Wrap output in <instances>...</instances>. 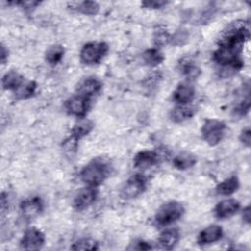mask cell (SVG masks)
Here are the masks:
<instances>
[{"instance_id":"obj_1","label":"cell","mask_w":251,"mask_h":251,"mask_svg":"<svg viewBox=\"0 0 251 251\" xmlns=\"http://www.w3.org/2000/svg\"><path fill=\"white\" fill-rule=\"evenodd\" d=\"M249 38V28L243 23H234L219 39L218 48L213 54V60L230 71H238L243 67L241 53L244 43Z\"/></svg>"},{"instance_id":"obj_2","label":"cell","mask_w":251,"mask_h":251,"mask_svg":"<svg viewBox=\"0 0 251 251\" xmlns=\"http://www.w3.org/2000/svg\"><path fill=\"white\" fill-rule=\"evenodd\" d=\"M112 166L105 157H95L89 161L80 171L79 178L88 186L97 187L111 175Z\"/></svg>"},{"instance_id":"obj_3","label":"cell","mask_w":251,"mask_h":251,"mask_svg":"<svg viewBox=\"0 0 251 251\" xmlns=\"http://www.w3.org/2000/svg\"><path fill=\"white\" fill-rule=\"evenodd\" d=\"M184 207L177 201L164 203L156 212L155 222L158 226H169L178 221L184 214Z\"/></svg>"},{"instance_id":"obj_4","label":"cell","mask_w":251,"mask_h":251,"mask_svg":"<svg viewBox=\"0 0 251 251\" xmlns=\"http://www.w3.org/2000/svg\"><path fill=\"white\" fill-rule=\"evenodd\" d=\"M226 126L223 121L207 119L201 127V134L204 141L210 146L219 144L225 136Z\"/></svg>"},{"instance_id":"obj_5","label":"cell","mask_w":251,"mask_h":251,"mask_svg":"<svg viewBox=\"0 0 251 251\" xmlns=\"http://www.w3.org/2000/svg\"><path fill=\"white\" fill-rule=\"evenodd\" d=\"M109 50L108 45L102 41H91L84 44L80 50V61L85 65H95L102 61Z\"/></svg>"},{"instance_id":"obj_6","label":"cell","mask_w":251,"mask_h":251,"mask_svg":"<svg viewBox=\"0 0 251 251\" xmlns=\"http://www.w3.org/2000/svg\"><path fill=\"white\" fill-rule=\"evenodd\" d=\"M148 180L145 176L141 174H135L128 177L121 188V197L128 200L134 199L141 195L147 188Z\"/></svg>"},{"instance_id":"obj_7","label":"cell","mask_w":251,"mask_h":251,"mask_svg":"<svg viewBox=\"0 0 251 251\" xmlns=\"http://www.w3.org/2000/svg\"><path fill=\"white\" fill-rule=\"evenodd\" d=\"M90 108V98L75 94L72 97H70L65 102V109L68 112V114L77 117V118H83Z\"/></svg>"},{"instance_id":"obj_8","label":"cell","mask_w":251,"mask_h":251,"mask_svg":"<svg viewBox=\"0 0 251 251\" xmlns=\"http://www.w3.org/2000/svg\"><path fill=\"white\" fill-rule=\"evenodd\" d=\"M44 242V233L36 227H29L25 231L20 241V246L24 250H38L43 246Z\"/></svg>"},{"instance_id":"obj_9","label":"cell","mask_w":251,"mask_h":251,"mask_svg":"<svg viewBox=\"0 0 251 251\" xmlns=\"http://www.w3.org/2000/svg\"><path fill=\"white\" fill-rule=\"evenodd\" d=\"M98 196V190L93 186H86L81 188L74 198L73 206L77 211H83L91 206Z\"/></svg>"},{"instance_id":"obj_10","label":"cell","mask_w":251,"mask_h":251,"mask_svg":"<svg viewBox=\"0 0 251 251\" xmlns=\"http://www.w3.org/2000/svg\"><path fill=\"white\" fill-rule=\"evenodd\" d=\"M195 97L194 86L189 81H183L177 84L173 92V100L177 105H188Z\"/></svg>"},{"instance_id":"obj_11","label":"cell","mask_w":251,"mask_h":251,"mask_svg":"<svg viewBox=\"0 0 251 251\" xmlns=\"http://www.w3.org/2000/svg\"><path fill=\"white\" fill-rule=\"evenodd\" d=\"M44 204L40 197L32 196L23 200L20 204V210L24 218L32 219L37 217L43 211Z\"/></svg>"},{"instance_id":"obj_12","label":"cell","mask_w":251,"mask_h":251,"mask_svg":"<svg viewBox=\"0 0 251 251\" xmlns=\"http://www.w3.org/2000/svg\"><path fill=\"white\" fill-rule=\"evenodd\" d=\"M177 69L182 76H184L187 81L196 79L200 74L201 69L196 64V62L191 57H183L177 63Z\"/></svg>"},{"instance_id":"obj_13","label":"cell","mask_w":251,"mask_h":251,"mask_svg":"<svg viewBox=\"0 0 251 251\" xmlns=\"http://www.w3.org/2000/svg\"><path fill=\"white\" fill-rule=\"evenodd\" d=\"M240 209V203L233 198L219 202L214 208L215 216L218 219H227L235 215Z\"/></svg>"},{"instance_id":"obj_14","label":"cell","mask_w":251,"mask_h":251,"mask_svg":"<svg viewBox=\"0 0 251 251\" xmlns=\"http://www.w3.org/2000/svg\"><path fill=\"white\" fill-rule=\"evenodd\" d=\"M159 161V155L155 151L151 150H142L138 152L133 158L134 168L145 171L149 168L154 167Z\"/></svg>"},{"instance_id":"obj_15","label":"cell","mask_w":251,"mask_h":251,"mask_svg":"<svg viewBox=\"0 0 251 251\" xmlns=\"http://www.w3.org/2000/svg\"><path fill=\"white\" fill-rule=\"evenodd\" d=\"M102 82L94 76H88L82 79L76 86V94L90 98L91 96L100 92Z\"/></svg>"},{"instance_id":"obj_16","label":"cell","mask_w":251,"mask_h":251,"mask_svg":"<svg viewBox=\"0 0 251 251\" xmlns=\"http://www.w3.org/2000/svg\"><path fill=\"white\" fill-rule=\"evenodd\" d=\"M223 237V228L219 225H211L202 229L198 235L197 242L200 245L212 244Z\"/></svg>"},{"instance_id":"obj_17","label":"cell","mask_w":251,"mask_h":251,"mask_svg":"<svg viewBox=\"0 0 251 251\" xmlns=\"http://www.w3.org/2000/svg\"><path fill=\"white\" fill-rule=\"evenodd\" d=\"M180 233L177 228L165 229L158 238V245L161 249L172 250L179 241Z\"/></svg>"},{"instance_id":"obj_18","label":"cell","mask_w":251,"mask_h":251,"mask_svg":"<svg viewBox=\"0 0 251 251\" xmlns=\"http://www.w3.org/2000/svg\"><path fill=\"white\" fill-rule=\"evenodd\" d=\"M196 111V108L191 105H177L171 111L170 118L174 123H182L192 118Z\"/></svg>"},{"instance_id":"obj_19","label":"cell","mask_w":251,"mask_h":251,"mask_svg":"<svg viewBox=\"0 0 251 251\" xmlns=\"http://www.w3.org/2000/svg\"><path fill=\"white\" fill-rule=\"evenodd\" d=\"M24 76L16 71L6 73L2 77V86L6 90H17L24 84Z\"/></svg>"},{"instance_id":"obj_20","label":"cell","mask_w":251,"mask_h":251,"mask_svg":"<svg viewBox=\"0 0 251 251\" xmlns=\"http://www.w3.org/2000/svg\"><path fill=\"white\" fill-rule=\"evenodd\" d=\"M197 162L196 157L188 152H180L175 156L173 165L179 171H185L192 168Z\"/></svg>"},{"instance_id":"obj_21","label":"cell","mask_w":251,"mask_h":251,"mask_svg":"<svg viewBox=\"0 0 251 251\" xmlns=\"http://www.w3.org/2000/svg\"><path fill=\"white\" fill-rule=\"evenodd\" d=\"M239 188V179L236 176H229L216 186V191L221 195H231Z\"/></svg>"},{"instance_id":"obj_22","label":"cell","mask_w":251,"mask_h":251,"mask_svg":"<svg viewBox=\"0 0 251 251\" xmlns=\"http://www.w3.org/2000/svg\"><path fill=\"white\" fill-rule=\"evenodd\" d=\"M94 124L90 120H80L78 123H76L71 131V136L76 139L77 141L81 139L82 137L89 134V132L93 129Z\"/></svg>"},{"instance_id":"obj_23","label":"cell","mask_w":251,"mask_h":251,"mask_svg":"<svg viewBox=\"0 0 251 251\" xmlns=\"http://www.w3.org/2000/svg\"><path fill=\"white\" fill-rule=\"evenodd\" d=\"M142 59L147 66L156 67L161 63H163V61L165 60V56L159 48L152 47L143 52Z\"/></svg>"},{"instance_id":"obj_24","label":"cell","mask_w":251,"mask_h":251,"mask_svg":"<svg viewBox=\"0 0 251 251\" xmlns=\"http://www.w3.org/2000/svg\"><path fill=\"white\" fill-rule=\"evenodd\" d=\"M64 54H65L64 47L60 44H54V45H51L46 50L45 60L49 65L55 66L62 61Z\"/></svg>"},{"instance_id":"obj_25","label":"cell","mask_w":251,"mask_h":251,"mask_svg":"<svg viewBox=\"0 0 251 251\" xmlns=\"http://www.w3.org/2000/svg\"><path fill=\"white\" fill-rule=\"evenodd\" d=\"M36 87H37V85H36L35 81H33V80L27 81L15 91V95H16L17 99H27L35 93Z\"/></svg>"},{"instance_id":"obj_26","label":"cell","mask_w":251,"mask_h":251,"mask_svg":"<svg viewBox=\"0 0 251 251\" xmlns=\"http://www.w3.org/2000/svg\"><path fill=\"white\" fill-rule=\"evenodd\" d=\"M75 9L78 13H81L83 15L93 16L98 13L99 5L94 1H83V2L78 3Z\"/></svg>"},{"instance_id":"obj_27","label":"cell","mask_w":251,"mask_h":251,"mask_svg":"<svg viewBox=\"0 0 251 251\" xmlns=\"http://www.w3.org/2000/svg\"><path fill=\"white\" fill-rule=\"evenodd\" d=\"M73 250H97L98 243L92 238H81L73 243L71 246Z\"/></svg>"},{"instance_id":"obj_28","label":"cell","mask_w":251,"mask_h":251,"mask_svg":"<svg viewBox=\"0 0 251 251\" xmlns=\"http://www.w3.org/2000/svg\"><path fill=\"white\" fill-rule=\"evenodd\" d=\"M172 36L170 35V33L163 27H159L157 28V30L154 31V35H153V41L155 44V47H159V46H164L166 44H168L171 41Z\"/></svg>"},{"instance_id":"obj_29","label":"cell","mask_w":251,"mask_h":251,"mask_svg":"<svg viewBox=\"0 0 251 251\" xmlns=\"http://www.w3.org/2000/svg\"><path fill=\"white\" fill-rule=\"evenodd\" d=\"M249 109H250V98H249V94H248L233 109V113H234V115H236L238 117H242V116H245L249 112Z\"/></svg>"},{"instance_id":"obj_30","label":"cell","mask_w":251,"mask_h":251,"mask_svg":"<svg viewBox=\"0 0 251 251\" xmlns=\"http://www.w3.org/2000/svg\"><path fill=\"white\" fill-rule=\"evenodd\" d=\"M169 2L167 1H143L141 3L142 7L146 8V9H161L163 7H165Z\"/></svg>"},{"instance_id":"obj_31","label":"cell","mask_w":251,"mask_h":251,"mask_svg":"<svg viewBox=\"0 0 251 251\" xmlns=\"http://www.w3.org/2000/svg\"><path fill=\"white\" fill-rule=\"evenodd\" d=\"M128 249H133V250H149L152 249V245L150 244V242L144 241V240H136L134 241V243L131 244V246L128 247Z\"/></svg>"},{"instance_id":"obj_32","label":"cell","mask_w":251,"mask_h":251,"mask_svg":"<svg viewBox=\"0 0 251 251\" xmlns=\"http://www.w3.org/2000/svg\"><path fill=\"white\" fill-rule=\"evenodd\" d=\"M239 140L246 147L250 146V143H251V130H250L249 127H246V128L242 129V131L240 132V135H239Z\"/></svg>"},{"instance_id":"obj_33","label":"cell","mask_w":251,"mask_h":251,"mask_svg":"<svg viewBox=\"0 0 251 251\" xmlns=\"http://www.w3.org/2000/svg\"><path fill=\"white\" fill-rule=\"evenodd\" d=\"M15 4L21 5V7H23L25 10H31V9H34L36 6H38L40 4V2H38V1H21V2H15Z\"/></svg>"},{"instance_id":"obj_34","label":"cell","mask_w":251,"mask_h":251,"mask_svg":"<svg viewBox=\"0 0 251 251\" xmlns=\"http://www.w3.org/2000/svg\"><path fill=\"white\" fill-rule=\"evenodd\" d=\"M242 219L246 224L250 223V206H246L242 211Z\"/></svg>"},{"instance_id":"obj_35","label":"cell","mask_w":251,"mask_h":251,"mask_svg":"<svg viewBox=\"0 0 251 251\" xmlns=\"http://www.w3.org/2000/svg\"><path fill=\"white\" fill-rule=\"evenodd\" d=\"M8 59V50L5 48V46L1 45V63L5 64L6 60Z\"/></svg>"}]
</instances>
